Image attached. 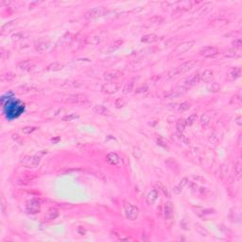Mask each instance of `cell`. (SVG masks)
<instances>
[{"label": "cell", "instance_id": "6da1fadb", "mask_svg": "<svg viewBox=\"0 0 242 242\" xmlns=\"http://www.w3.org/2000/svg\"><path fill=\"white\" fill-rule=\"evenodd\" d=\"M124 211H125V216L130 221H135L138 217L139 215V209L130 202H125L124 203Z\"/></svg>", "mask_w": 242, "mask_h": 242}, {"label": "cell", "instance_id": "7a4b0ae2", "mask_svg": "<svg viewBox=\"0 0 242 242\" xmlns=\"http://www.w3.org/2000/svg\"><path fill=\"white\" fill-rule=\"evenodd\" d=\"M195 42L194 41H186V42H183L182 43H180L179 46H177L174 50H173V54L178 56V55L183 54L185 52H187L189 49H191L194 46Z\"/></svg>", "mask_w": 242, "mask_h": 242}, {"label": "cell", "instance_id": "3957f363", "mask_svg": "<svg viewBox=\"0 0 242 242\" xmlns=\"http://www.w3.org/2000/svg\"><path fill=\"white\" fill-rule=\"evenodd\" d=\"M64 101L65 102H69V103H75V104H78V105H85V104L89 103V101H88V100H87V97L85 96L80 95V94L69 96L67 97V100H65Z\"/></svg>", "mask_w": 242, "mask_h": 242}, {"label": "cell", "instance_id": "277c9868", "mask_svg": "<svg viewBox=\"0 0 242 242\" xmlns=\"http://www.w3.org/2000/svg\"><path fill=\"white\" fill-rule=\"evenodd\" d=\"M20 163L26 168H36L40 164V158L38 156H25Z\"/></svg>", "mask_w": 242, "mask_h": 242}, {"label": "cell", "instance_id": "5b68a950", "mask_svg": "<svg viewBox=\"0 0 242 242\" xmlns=\"http://www.w3.org/2000/svg\"><path fill=\"white\" fill-rule=\"evenodd\" d=\"M119 88L120 86L117 82H108V83H104L101 86V91L102 93L107 95H113L119 90Z\"/></svg>", "mask_w": 242, "mask_h": 242}, {"label": "cell", "instance_id": "8992f818", "mask_svg": "<svg viewBox=\"0 0 242 242\" xmlns=\"http://www.w3.org/2000/svg\"><path fill=\"white\" fill-rule=\"evenodd\" d=\"M27 211L28 213H31V214H36V213H39L40 210H41V204H40V202L36 199H32L30 201H28L27 202Z\"/></svg>", "mask_w": 242, "mask_h": 242}, {"label": "cell", "instance_id": "52a82bcc", "mask_svg": "<svg viewBox=\"0 0 242 242\" xmlns=\"http://www.w3.org/2000/svg\"><path fill=\"white\" fill-rule=\"evenodd\" d=\"M200 55L202 57H212L215 56L218 53V49L216 47H212V46H207V47H203L200 49Z\"/></svg>", "mask_w": 242, "mask_h": 242}, {"label": "cell", "instance_id": "ba28073f", "mask_svg": "<svg viewBox=\"0 0 242 242\" xmlns=\"http://www.w3.org/2000/svg\"><path fill=\"white\" fill-rule=\"evenodd\" d=\"M105 12V9H103V7H96L93 8L91 9H89L88 12L85 13V18L86 19H92L97 16H101Z\"/></svg>", "mask_w": 242, "mask_h": 242}, {"label": "cell", "instance_id": "9c48e42d", "mask_svg": "<svg viewBox=\"0 0 242 242\" xmlns=\"http://www.w3.org/2000/svg\"><path fill=\"white\" fill-rule=\"evenodd\" d=\"M93 112L95 114H97V115H103V116H111L112 115V113L111 111L106 108L105 106L103 105H100V104H96L93 107Z\"/></svg>", "mask_w": 242, "mask_h": 242}, {"label": "cell", "instance_id": "30bf717a", "mask_svg": "<svg viewBox=\"0 0 242 242\" xmlns=\"http://www.w3.org/2000/svg\"><path fill=\"white\" fill-rule=\"evenodd\" d=\"M196 64H197V61L191 60V61H187V62L182 63L181 65H179V66L176 67V68L178 69L180 74H183V73H185V72L189 71L190 69H192Z\"/></svg>", "mask_w": 242, "mask_h": 242}, {"label": "cell", "instance_id": "8fae6325", "mask_svg": "<svg viewBox=\"0 0 242 242\" xmlns=\"http://www.w3.org/2000/svg\"><path fill=\"white\" fill-rule=\"evenodd\" d=\"M122 76H123V72H121L119 70H110V71H106L103 74V78L106 81H114L119 79Z\"/></svg>", "mask_w": 242, "mask_h": 242}, {"label": "cell", "instance_id": "7c38bea8", "mask_svg": "<svg viewBox=\"0 0 242 242\" xmlns=\"http://www.w3.org/2000/svg\"><path fill=\"white\" fill-rule=\"evenodd\" d=\"M200 81H201V76H200L199 73L197 72V73L193 74L192 76H190L188 79H186L184 81V85L187 87V88L188 87H192V86H194V85L199 83Z\"/></svg>", "mask_w": 242, "mask_h": 242}, {"label": "cell", "instance_id": "4fadbf2b", "mask_svg": "<svg viewBox=\"0 0 242 242\" xmlns=\"http://www.w3.org/2000/svg\"><path fill=\"white\" fill-rule=\"evenodd\" d=\"M158 196H159V192H158L157 189H151L148 193V195L146 197V202H147V204H149V205L154 204V202L158 199Z\"/></svg>", "mask_w": 242, "mask_h": 242}, {"label": "cell", "instance_id": "5bb4252c", "mask_svg": "<svg viewBox=\"0 0 242 242\" xmlns=\"http://www.w3.org/2000/svg\"><path fill=\"white\" fill-rule=\"evenodd\" d=\"M164 215L166 219H169L173 216V204L171 202H167L164 205Z\"/></svg>", "mask_w": 242, "mask_h": 242}, {"label": "cell", "instance_id": "9a60e30c", "mask_svg": "<svg viewBox=\"0 0 242 242\" xmlns=\"http://www.w3.org/2000/svg\"><path fill=\"white\" fill-rule=\"evenodd\" d=\"M106 160L110 164H113V166H117L120 163V158L119 156L115 152H110L106 155Z\"/></svg>", "mask_w": 242, "mask_h": 242}, {"label": "cell", "instance_id": "2e32d148", "mask_svg": "<svg viewBox=\"0 0 242 242\" xmlns=\"http://www.w3.org/2000/svg\"><path fill=\"white\" fill-rule=\"evenodd\" d=\"M60 213H59V210L56 208H51L47 212L46 216H45V219L46 221H53V219H56L58 217H59Z\"/></svg>", "mask_w": 242, "mask_h": 242}, {"label": "cell", "instance_id": "e0dca14e", "mask_svg": "<svg viewBox=\"0 0 242 242\" xmlns=\"http://www.w3.org/2000/svg\"><path fill=\"white\" fill-rule=\"evenodd\" d=\"M187 183V178H183L178 184H176L174 187H173V192L176 194V195H179L182 193L183 189L184 188V186Z\"/></svg>", "mask_w": 242, "mask_h": 242}, {"label": "cell", "instance_id": "ac0fdd59", "mask_svg": "<svg viewBox=\"0 0 242 242\" xmlns=\"http://www.w3.org/2000/svg\"><path fill=\"white\" fill-rule=\"evenodd\" d=\"M201 76V80L202 81H204L205 83H208L212 81V79H213V76H214V72L210 69H207V70H204Z\"/></svg>", "mask_w": 242, "mask_h": 242}, {"label": "cell", "instance_id": "d6986e66", "mask_svg": "<svg viewBox=\"0 0 242 242\" xmlns=\"http://www.w3.org/2000/svg\"><path fill=\"white\" fill-rule=\"evenodd\" d=\"M159 40V36L154 34V33H150V34H147L145 36H143L141 38V42L142 43H155Z\"/></svg>", "mask_w": 242, "mask_h": 242}, {"label": "cell", "instance_id": "ffe728a7", "mask_svg": "<svg viewBox=\"0 0 242 242\" xmlns=\"http://www.w3.org/2000/svg\"><path fill=\"white\" fill-rule=\"evenodd\" d=\"M240 76H241V69L239 67H233L229 71V78L232 81L238 79Z\"/></svg>", "mask_w": 242, "mask_h": 242}, {"label": "cell", "instance_id": "44dd1931", "mask_svg": "<svg viewBox=\"0 0 242 242\" xmlns=\"http://www.w3.org/2000/svg\"><path fill=\"white\" fill-rule=\"evenodd\" d=\"M123 43V41L122 40H116V41H115L113 43H111V45H110L108 47H107V52H109V53H111V52H114V51H115L116 49H118L119 47H120V46L122 45Z\"/></svg>", "mask_w": 242, "mask_h": 242}, {"label": "cell", "instance_id": "7402d4cb", "mask_svg": "<svg viewBox=\"0 0 242 242\" xmlns=\"http://www.w3.org/2000/svg\"><path fill=\"white\" fill-rule=\"evenodd\" d=\"M31 66V62L29 60H25V61H21L17 63V67L20 69V70H23V71H26V70H28Z\"/></svg>", "mask_w": 242, "mask_h": 242}, {"label": "cell", "instance_id": "603a6c76", "mask_svg": "<svg viewBox=\"0 0 242 242\" xmlns=\"http://www.w3.org/2000/svg\"><path fill=\"white\" fill-rule=\"evenodd\" d=\"M63 68V64L58 62H51L48 66H47V70L48 71H59V70H62Z\"/></svg>", "mask_w": 242, "mask_h": 242}, {"label": "cell", "instance_id": "cb8c5ba5", "mask_svg": "<svg viewBox=\"0 0 242 242\" xmlns=\"http://www.w3.org/2000/svg\"><path fill=\"white\" fill-rule=\"evenodd\" d=\"M207 89L210 92H218L221 89V85L217 81H210L207 83Z\"/></svg>", "mask_w": 242, "mask_h": 242}, {"label": "cell", "instance_id": "d4e9b609", "mask_svg": "<svg viewBox=\"0 0 242 242\" xmlns=\"http://www.w3.org/2000/svg\"><path fill=\"white\" fill-rule=\"evenodd\" d=\"M47 47H48V43L46 42V41H41V42H39L37 45H36V47H35L36 50L38 52H40V53H43V51H46L47 49Z\"/></svg>", "mask_w": 242, "mask_h": 242}, {"label": "cell", "instance_id": "484cf974", "mask_svg": "<svg viewBox=\"0 0 242 242\" xmlns=\"http://www.w3.org/2000/svg\"><path fill=\"white\" fill-rule=\"evenodd\" d=\"M195 229L201 236H208V231L206 229H204V227H202L201 224L196 223L195 224Z\"/></svg>", "mask_w": 242, "mask_h": 242}, {"label": "cell", "instance_id": "4316f807", "mask_svg": "<svg viewBox=\"0 0 242 242\" xmlns=\"http://www.w3.org/2000/svg\"><path fill=\"white\" fill-rule=\"evenodd\" d=\"M126 104H127V100L123 97H118V98H116V100L115 101V106L117 109L123 108L124 106H126Z\"/></svg>", "mask_w": 242, "mask_h": 242}, {"label": "cell", "instance_id": "83f0119b", "mask_svg": "<svg viewBox=\"0 0 242 242\" xmlns=\"http://www.w3.org/2000/svg\"><path fill=\"white\" fill-rule=\"evenodd\" d=\"M134 83L133 81L127 82V83L125 84L124 88H123V93H124V94H129V93H130L131 91H133V89H134Z\"/></svg>", "mask_w": 242, "mask_h": 242}, {"label": "cell", "instance_id": "f1b7e54d", "mask_svg": "<svg viewBox=\"0 0 242 242\" xmlns=\"http://www.w3.org/2000/svg\"><path fill=\"white\" fill-rule=\"evenodd\" d=\"M185 127H186L185 120L184 119H179L178 122H177V125H176L177 130L179 131V133H182V131H183V130L185 129Z\"/></svg>", "mask_w": 242, "mask_h": 242}, {"label": "cell", "instance_id": "f546056e", "mask_svg": "<svg viewBox=\"0 0 242 242\" xmlns=\"http://www.w3.org/2000/svg\"><path fill=\"white\" fill-rule=\"evenodd\" d=\"M179 74H180V73H179V71H178V69H177V68H174V69H172V70L168 71V74H167V76H166V81H168V80H170V79L174 78V77L178 76Z\"/></svg>", "mask_w": 242, "mask_h": 242}, {"label": "cell", "instance_id": "4dcf8cb0", "mask_svg": "<svg viewBox=\"0 0 242 242\" xmlns=\"http://www.w3.org/2000/svg\"><path fill=\"white\" fill-rule=\"evenodd\" d=\"M210 119L211 118L208 115H206V114L202 115V117H201V124H202V127H206L209 124V122H210Z\"/></svg>", "mask_w": 242, "mask_h": 242}, {"label": "cell", "instance_id": "1f68e13d", "mask_svg": "<svg viewBox=\"0 0 242 242\" xmlns=\"http://www.w3.org/2000/svg\"><path fill=\"white\" fill-rule=\"evenodd\" d=\"M198 117V115L197 114H192L191 115H189V117L185 120V123H186V126H191Z\"/></svg>", "mask_w": 242, "mask_h": 242}, {"label": "cell", "instance_id": "d6a6232c", "mask_svg": "<svg viewBox=\"0 0 242 242\" xmlns=\"http://www.w3.org/2000/svg\"><path fill=\"white\" fill-rule=\"evenodd\" d=\"M37 128L36 127H33V126H28V127H25L22 129V133L25 134H30L33 133L34 130H36Z\"/></svg>", "mask_w": 242, "mask_h": 242}, {"label": "cell", "instance_id": "836d02e7", "mask_svg": "<svg viewBox=\"0 0 242 242\" xmlns=\"http://www.w3.org/2000/svg\"><path fill=\"white\" fill-rule=\"evenodd\" d=\"M16 23H17V21H16V20H13V21H10V22H9V23L5 24V25H4V26H2V28H1L2 31H5V30H8V29H9V28H12L13 26H15V25H16Z\"/></svg>", "mask_w": 242, "mask_h": 242}, {"label": "cell", "instance_id": "e575fe53", "mask_svg": "<svg viewBox=\"0 0 242 242\" xmlns=\"http://www.w3.org/2000/svg\"><path fill=\"white\" fill-rule=\"evenodd\" d=\"M228 168L226 167V164H222V166L219 168V175H221V179H223L225 177V175L227 174Z\"/></svg>", "mask_w": 242, "mask_h": 242}, {"label": "cell", "instance_id": "d590c367", "mask_svg": "<svg viewBox=\"0 0 242 242\" xmlns=\"http://www.w3.org/2000/svg\"><path fill=\"white\" fill-rule=\"evenodd\" d=\"M190 107H191L190 106V103H188V102H183L179 106V111H181V112L187 111V110L190 109Z\"/></svg>", "mask_w": 242, "mask_h": 242}, {"label": "cell", "instance_id": "8d00e7d4", "mask_svg": "<svg viewBox=\"0 0 242 242\" xmlns=\"http://www.w3.org/2000/svg\"><path fill=\"white\" fill-rule=\"evenodd\" d=\"M235 174L236 176L237 180H240V176H241V167H240V163L237 162L236 167H235Z\"/></svg>", "mask_w": 242, "mask_h": 242}, {"label": "cell", "instance_id": "74e56055", "mask_svg": "<svg viewBox=\"0 0 242 242\" xmlns=\"http://www.w3.org/2000/svg\"><path fill=\"white\" fill-rule=\"evenodd\" d=\"M12 137H13V139L17 143V144H19L20 146H22V145H24V141H23V139L21 138V136H19L17 134H13V135H12Z\"/></svg>", "mask_w": 242, "mask_h": 242}, {"label": "cell", "instance_id": "f35d334b", "mask_svg": "<svg viewBox=\"0 0 242 242\" xmlns=\"http://www.w3.org/2000/svg\"><path fill=\"white\" fill-rule=\"evenodd\" d=\"M14 75L13 74H12V73H7V74H5V75H2V77H1V80L2 81H12V80H13L14 79Z\"/></svg>", "mask_w": 242, "mask_h": 242}, {"label": "cell", "instance_id": "ab89813d", "mask_svg": "<svg viewBox=\"0 0 242 242\" xmlns=\"http://www.w3.org/2000/svg\"><path fill=\"white\" fill-rule=\"evenodd\" d=\"M23 37H24V34L22 33V32H17V33H15V34H13V35L12 36V39H13V41H14V42H18V41H20V40L23 39Z\"/></svg>", "mask_w": 242, "mask_h": 242}, {"label": "cell", "instance_id": "60d3db41", "mask_svg": "<svg viewBox=\"0 0 242 242\" xmlns=\"http://www.w3.org/2000/svg\"><path fill=\"white\" fill-rule=\"evenodd\" d=\"M78 117H79L78 115H76V114H70V115H66V116L62 117V120H63V121H72V120H74V119H76V118H78Z\"/></svg>", "mask_w": 242, "mask_h": 242}, {"label": "cell", "instance_id": "b9f144b4", "mask_svg": "<svg viewBox=\"0 0 242 242\" xmlns=\"http://www.w3.org/2000/svg\"><path fill=\"white\" fill-rule=\"evenodd\" d=\"M163 21H164V19L160 16H154L150 19V22H152V24H155V25L161 24Z\"/></svg>", "mask_w": 242, "mask_h": 242}, {"label": "cell", "instance_id": "7bdbcfd3", "mask_svg": "<svg viewBox=\"0 0 242 242\" xmlns=\"http://www.w3.org/2000/svg\"><path fill=\"white\" fill-rule=\"evenodd\" d=\"M157 184H158V186H159V188L164 192V194L166 195V196H168V197H169V194H168V188L166 187V186H164L161 183H157Z\"/></svg>", "mask_w": 242, "mask_h": 242}, {"label": "cell", "instance_id": "ee69618b", "mask_svg": "<svg viewBox=\"0 0 242 242\" xmlns=\"http://www.w3.org/2000/svg\"><path fill=\"white\" fill-rule=\"evenodd\" d=\"M0 55H1V59H2V60H6V59H8L9 56V51L2 49V50H1V54H0Z\"/></svg>", "mask_w": 242, "mask_h": 242}, {"label": "cell", "instance_id": "f6af8a7d", "mask_svg": "<svg viewBox=\"0 0 242 242\" xmlns=\"http://www.w3.org/2000/svg\"><path fill=\"white\" fill-rule=\"evenodd\" d=\"M233 45H234V47H237V48H239L240 47H241V45H242V43H241V40L238 38V39H236L234 42H233Z\"/></svg>", "mask_w": 242, "mask_h": 242}, {"label": "cell", "instance_id": "bcb514c9", "mask_svg": "<svg viewBox=\"0 0 242 242\" xmlns=\"http://www.w3.org/2000/svg\"><path fill=\"white\" fill-rule=\"evenodd\" d=\"M148 91V86L145 85V86H143L142 88H138V89L136 90V93H142V92H146Z\"/></svg>", "mask_w": 242, "mask_h": 242}, {"label": "cell", "instance_id": "7dc6e473", "mask_svg": "<svg viewBox=\"0 0 242 242\" xmlns=\"http://www.w3.org/2000/svg\"><path fill=\"white\" fill-rule=\"evenodd\" d=\"M240 120H241V116H237L236 119V121H235V122H236L238 126H241V121H240Z\"/></svg>", "mask_w": 242, "mask_h": 242}]
</instances>
